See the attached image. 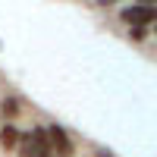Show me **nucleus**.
<instances>
[{
	"label": "nucleus",
	"instance_id": "39448f33",
	"mask_svg": "<svg viewBox=\"0 0 157 157\" xmlns=\"http://www.w3.org/2000/svg\"><path fill=\"white\" fill-rule=\"evenodd\" d=\"M3 113H6V116H16V113H19V101H16V98H6V101H3Z\"/></svg>",
	"mask_w": 157,
	"mask_h": 157
},
{
	"label": "nucleus",
	"instance_id": "f257e3e1",
	"mask_svg": "<svg viewBox=\"0 0 157 157\" xmlns=\"http://www.w3.org/2000/svg\"><path fill=\"white\" fill-rule=\"evenodd\" d=\"M123 19L132 25V29H145V25L157 22V6L154 3H132L123 10Z\"/></svg>",
	"mask_w": 157,
	"mask_h": 157
},
{
	"label": "nucleus",
	"instance_id": "7ed1b4c3",
	"mask_svg": "<svg viewBox=\"0 0 157 157\" xmlns=\"http://www.w3.org/2000/svg\"><path fill=\"white\" fill-rule=\"evenodd\" d=\"M16 141H19V129L16 126H3V129H0V145H3V148H13Z\"/></svg>",
	"mask_w": 157,
	"mask_h": 157
},
{
	"label": "nucleus",
	"instance_id": "423d86ee",
	"mask_svg": "<svg viewBox=\"0 0 157 157\" xmlns=\"http://www.w3.org/2000/svg\"><path fill=\"white\" fill-rule=\"evenodd\" d=\"M98 157H113V154L110 151H98Z\"/></svg>",
	"mask_w": 157,
	"mask_h": 157
},
{
	"label": "nucleus",
	"instance_id": "f03ea898",
	"mask_svg": "<svg viewBox=\"0 0 157 157\" xmlns=\"http://www.w3.org/2000/svg\"><path fill=\"white\" fill-rule=\"evenodd\" d=\"M47 135H50V145L57 148L60 157H72V141H69V135H66L63 126H47Z\"/></svg>",
	"mask_w": 157,
	"mask_h": 157
},
{
	"label": "nucleus",
	"instance_id": "20e7f679",
	"mask_svg": "<svg viewBox=\"0 0 157 157\" xmlns=\"http://www.w3.org/2000/svg\"><path fill=\"white\" fill-rule=\"evenodd\" d=\"M22 157H54V154H50V148H41V145H35V141H29V148H25Z\"/></svg>",
	"mask_w": 157,
	"mask_h": 157
}]
</instances>
